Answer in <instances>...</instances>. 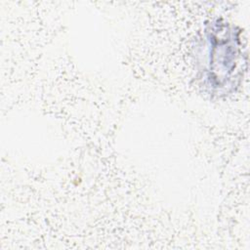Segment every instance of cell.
Segmentation results:
<instances>
[{"mask_svg": "<svg viewBox=\"0 0 250 250\" xmlns=\"http://www.w3.org/2000/svg\"><path fill=\"white\" fill-rule=\"evenodd\" d=\"M239 31L228 24H222L211 32L209 79L217 87H227L232 82L240 57Z\"/></svg>", "mask_w": 250, "mask_h": 250, "instance_id": "obj_1", "label": "cell"}]
</instances>
